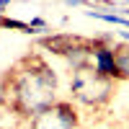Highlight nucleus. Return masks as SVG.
Masks as SVG:
<instances>
[{"instance_id":"1","label":"nucleus","mask_w":129,"mask_h":129,"mask_svg":"<svg viewBox=\"0 0 129 129\" xmlns=\"http://www.w3.org/2000/svg\"><path fill=\"white\" fill-rule=\"evenodd\" d=\"M8 109H13L23 121L59 101V78L44 57H23L5 75Z\"/></svg>"},{"instance_id":"2","label":"nucleus","mask_w":129,"mask_h":129,"mask_svg":"<svg viewBox=\"0 0 129 129\" xmlns=\"http://www.w3.org/2000/svg\"><path fill=\"white\" fill-rule=\"evenodd\" d=\"M114 83L111 78L103 75L93 64L70 70V101L83 109H103L114 95Z\"/></svg>"},{"instance_id":"3","label":"nucleus","mask_w":129,"mask_h":129,"mask_svg":"<svg viewBox=\"0 0 129 129\" xmlns=\"http://www.w3.org/2000/svg\"><path fill=\"white\" fill-rule=\"evenodd\" d=\"M26 129H78V106L59 98L26 121Z\"/></svg>"},{"instance_id":"4","label":"nucleus","mask_w":129,"mask_h":129,"mask_svg":"<svg viewBox=\"0 0 129 129\" xmlns=\"http://www.w3.org/2000/svg\"><path fill=\"white\" fill-rule=\"evenodd\" d=\"M90 64L103 75V78L119 80V70H116V52H114V41H111L109 36H106V39H95V41H93Z\"/></svg>"},{"instance_id":"5","label":"nucleus","mask_w":129,"mask_h":129,"mask_svg":"<svg viewBox=\"0 0 129 129\" xmlns=\"http://www.w3.org/2000/svg\"><path fill=\"white\" fill-rule=\"evenodd\" d=\"M114 52H116L119 80H129V41H126V44H114Z\"/></svg>"},{"instance_id":"6","label":"nucleus","mask_w":129,"mask_h":129,"mask_svg":"<svg viewBox=\"0 0 129 129\" xmlns=\"http://www.w3.org/2000/svg\"><path fill=\"white\" fill-rule=\"evenodd\" d=\"M109 10H111V8H109ZM109 10L90 8V10H88V16H90V18L103 21V23H114V26H124V28H129V18H124V16H119V13H109Z\"/></svg>"},{"instance_id":"7","label":"nucleus","mask_w":129,"mask_h":129,"mask_svg":"<svg viewBox=\"0 0 129 129\" xmlns=\"http://www.w3.org/2000/svg\"><path fill=\"white\" fill-rule=\"evenodd\" d=\"M28 28H31V34H44L49 26H47L44 18H31V21H28Z\"/></svg>"},{"instance_id":"8","label":"nucleus","mask_w":129,"mask_h":129,"mask_svg":"<svg viewBox=\"0 0 129 129\" xmlns=\"http://www.w3.org/2000/svg\"><path fill=\"white\" fill-rule=\"evenodd\" d=\"M62 3L70 8H80V5H88V0H62Z\"/></svg>"},{"instance_id":"9","label":"nucleus","mask_w":129,"mask_h":129,"mask_svg":"<svg viewBox=\"0 0 129 129\" xmlns=\"http://www.w3.org/2000/svg\"><path fill=\"white\" fill-rule=\"evenodd\" d=\"M10 3H13V0H0V13H3V10H5Z\"/></svg>"},{"instance_id":"10","label":"nucleus","mask_w":129,"mask_h":129,"mask_svg":"<svg viewBox=\"0 0 129 129\" xmlns=\"http://www.w3.org/2000/svg\"><path fill=\"white\" fill-rule=\"evenodd\" d=\"M0 129H5V124H3V114H0Z\"/></svg>"},{"instance_id":"11","label":"nucleus","mask_w":129,"mask_h":129,"mask_svg":"<svg viewBox=\"0 0 129 129\" xmlns=\"http://www.w3.org/2000/svg\"><path fill=\"white\" fill-rule=\"evenodd\" d=\"M126 8H129V0H126Z\"/></svg>"}]
</instances>
